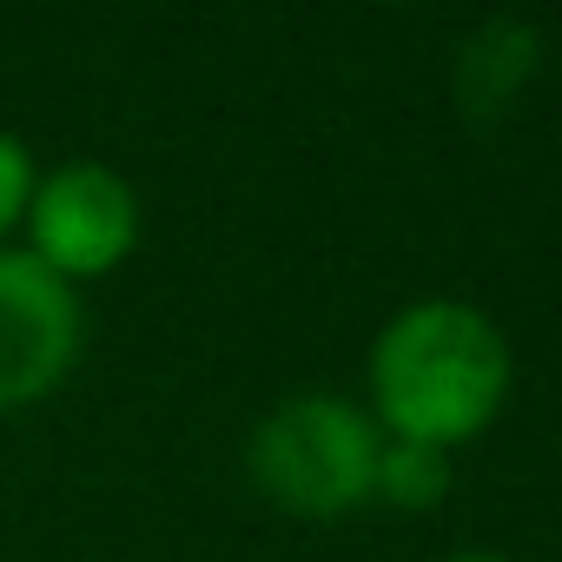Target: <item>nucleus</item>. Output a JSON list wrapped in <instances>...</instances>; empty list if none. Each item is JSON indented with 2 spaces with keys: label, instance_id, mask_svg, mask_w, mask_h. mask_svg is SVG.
Instances as JSON below:
<instances>
[{
  "label": "nucleus",
  "instance_id": "obj_1",
  "mask_svg": "<svg viewBox=\"0 0 562 562\" xmlns=\"http://www.w3.org/2000/svg\"><path fill=\"white\" fill-rule=\"evenodd\" d=\"M509 397V338L470 299H417L371 345V417L384 437L457 450Z\"/></svg>",
  "mask_w": 562,
  "mask_h": 562
},
{
  "label": "nucleus",
  "instance_id": "obj_2",
  "mask_svg": "<svg viewBox=\"0 0 562 562\" xmlns=\"http://www.w3.org/2000/svg\"><path fill=\"white\" fill-rule=\"evenodd\" d=\"M378 457H384L378 417L331 391L285 397L251 424V443H245L251 483L292 516H351L358 503H371Z\"/></svg>",
  "mask_w": 562,
  "mask_h": 562
},
{
  "label": "nucleus",
  "instance_id": "obj_3",
  "mask_svg": "<svg viewBox=\"0 0 562 562\" xmlns=\"http://www.w3.org/2000/svg\"><path fill=\"white\" fill-rule=\"evenodd\" d=\"M27 251L60 271L67 285L80 278H106L133 258L139 245V199L133 186L100 166V159H67L54 172L34 179V199H27Z\"/></svg>",
  "mask_w": 562,
  "mask_h": 562
},
{
  "label": "nucleus",
  "instance_id": "obj_4",
  "mask_svg": "<svg viewBox=\"0 0 562 562\" xmlns=\"http://www.w3.org/2000/svg\"><path fill=\"white\" fill-rule=\"evenodd\" d=\"M87 338L80 285L47 271L27 245H0V411H27L67 384Z\"/></svg>",
  "mask_w": 562,
  "mask_h": 562
},
{
  "label": "nucleus",
  "instance_id": "obj_5",
  "mask_svg": "<svg viewBox=\"0 0 562 562\" xmlns=\"http://www.w3.org/2000/svg\"><path fill=\"white\" fill-rule=\"evenodd\" d=\"M443 490H450V450L384 437V457H378V496H391L397 509H430V503H443Z\"/></svg>",
  "mask_w": 562,
  "mask_h": 562
},
{
  "label": "nucleus",
  "instance_id": "obj_6",
  "mask_svg": "<svg viewBox=\"0 0 562 562\" xmlns=\"http://www.w3.org/2000/svg\"><path fill=\"white\" fill-rule=\"evenodd\" d=\"M34 153L14 139V133H0V245H8V232L27 218V199H34Z\"/></svg>",
  "mask_w": 562,
  "mask_h": 562
},
{
  "label": "nucleus",
  "instance_id": "obj_7",
  "mask_svg": "<svg viewBox=\"0 0 562 562\" xmlns=\"http://www.w3.org/2000/svg\"><path fill=\"white\" fill-rule=\"evenodd\" d=\"M450 562H509V555H496V549H463V555H450Z\"/></svg>",
  "mask_w": 562,
  "mask_h": 562
}]
</instances>
